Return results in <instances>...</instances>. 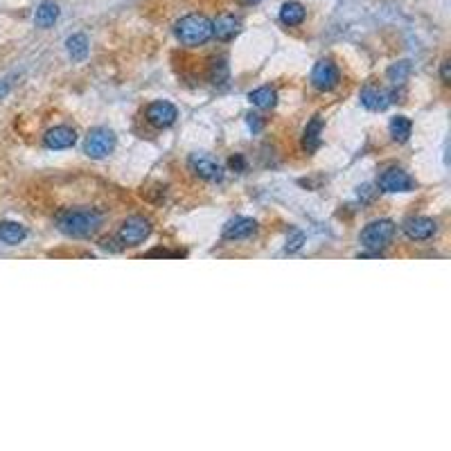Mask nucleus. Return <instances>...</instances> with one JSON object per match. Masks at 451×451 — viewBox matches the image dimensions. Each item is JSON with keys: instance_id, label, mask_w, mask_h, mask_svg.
<instances>
[{"instance_id": "f257e3e1", "label": "nucleus", "mask_w": 451, "mask_h": 451, "mask_svg": "<svg viewBox=\"0 0 451 451\" xmlns=\"http://www.w3.org/2000/svg\"><path fill=\"white\" fill-rule=\"evenodd\" d=\"M174 34L183 46H203L212 39V20H208L203 14H188L174 25Z\"/></svg>"}, {"instance_id": "f03ea898", "label": "nucleus", "mask_w": 451, "mask_h": 451, "mask_svg": "<svg viewBox=\"0 0 451 451\" xmlns=\"http://www.w3.org/2000/svg\"><path fill=\"white\" fill-rule=\"evenodd\" d=\"M102 224V217L93 210H70L57 219V228L68 237H88Z\"/></svg>"}, {"instance_id": "7ed1b4c3", "label": "nucleus", "mask_w": 451, "mask_h": 451, "mask_svg": "<svg viewBox=\"0 0 451 451\" xmlns=\"http://www.w3.org/2000/svg\"><path fill=\"white\" fill-rule=\"evenodd\" d=\"M395 230H398V226H395L390 219H377V222L368 224L364 230H361V246L379 253L393 241Z\"/></svg>"}, {"instance_id": "20e7f679", "label": "nucleus", "mask_w": 451, "mask_h": 451, "mask_svg": "<svg viewBox=\"0 0 451 451\" xmlns=\"http://www.w3.org/2000/svg\"><path fill=\"white\" fill-rule=\"evenodd\" d=\"M151 233V224L145 217H129L127 222L120 226L117 239L122 241L125 246H140Z\"/></svg>"}, {"instance_id": "39448f33", "label": "nucleus", "mask_w": 451, "mask_h": 451, "mask_svg": "<svg viewBox=\"0 0 451 451\" xmlns=\"http://www.w3.org/2000/svg\"><path fill=\"white\" fill-rule=\"evenodd\" d=\"M115 147V136L111 129L100 127V129H93L91 134L86 138V153L91 158H106L108 153L113 151Z\"/></svg>"}, {"instance_id": "423d86ee", "label": "nucleus", "mask_w": 451, "mask_h": 451, "mask_svg": "<svg viewBox=\"0 0 451 451\" xmlns=\"http://www.w3.org/2000/svg\"><path fill=\"white\" fill-rule=\"evenodd\" d=\"M188 167L194 176H199L203 181H210V183H217L224 179V170L222 165H219L212 156H208V153H192L188 158Z\"/></svg>"}, {"instance_id": "0eeeda50", "label": "nucleus", "mask_w": 451, "mask_h": 451, "mask_svg": "<svg viewBox=\"0 0 451 451\" xmlns=\"http://www.w3.org/2000/svg\"><path fill=\"white\" fill-rule=\"evenodd\" d=\"M377 185L383 192H413L415 181L404 170H386L379 174Z\"/></svg>"}, {"instance_id": "6e6552de", "label": "nucleus", "mask_w": 451, "mask_h": 451, "mask_svg": "<svg viewBox=\"0 0 451 451\" xmlns=\"http://www.w3.org/2000/svg\"><path fill=\"white\" fill-rule=\"evenodd\" d=\"M312 84L318 91H332L338 84V68L329 59H321L312 70Z\"/></svg>"}, {"instance_id": "1a4fd4ad", "label": "nucleus", "mask_w": 451, "mask_h": 451, "mask_svg": "<svg viewBox=\"0 0 451 451\" xmlns=\"http://www.w3.org/2000/svg\"><path fill=\"white\" fill-rule=\"evenodd\" d=\"M176 117H179V111H176V106L165 102V100H158L147 106V120L149 125L158 127V129H167L176 122Z\"/></svg>"}, {"instance_id": "9d476101", "label": "nucleus", "mask_w": 451, "mask_h": 451, "mask_svg": "<svg viewBox=\"0 0 451 451\" xmlns=\"http://www.w3.org/2000/svg\"><path fill=\"white\" fill-rule=\"evenodd\" d=\"M438 230V224L433 219L428 217H411L404 222V233L409 239H415V241H424V239H431Z\"/></svg>"}, {"instance_id": "9b49d317", "label": "nucleus", "mask_w": 451, "mask_h": 451, "mask_svg": "<svg viewBox=\"0 0 451 451\" xmlns=\"http://www.w3.org/2000/svg\"><path fill=\"white\" fill-rule=\"evenodd\" d=\"M258 230V222L250 217H233L230 222L224 226V239H246Z\"/></svg>"}, {"instance_id": "f8f14e48", "label": "nucleus", "mask_w": 451, "mask_h": 451, "mask_svg": "<svg viewBox=\"0 0 451 451\" xmlns=\"http://www.w3.org/2000/svg\"><path fill=\"white\" fill-rule=\"evenodd\" d=\"M43 142H46V147L50 149H68L77 142V134L70 127H54L43 136Z\"/></svg>"}, {"instance_id": "ddd939ff", "label": "nucleus", "mask_w": 451, "mask_h": 451, "mask_svg": "<svg viewBox=\"0 0 451 451\" xmlns=\"http://www.w3.org/2000/svg\"><path fill=\"white\" fill-rule=\"evenodd\" d=\"M239 27H241L239 18L230 16V14H222L212 23V37H217L219 41H230L239 34Z\"/></svg>"}, {"instance_id": "4468645a", "label": "nucleus", "mask_w": 451, "mask_h": 451, "mask_svg": "<svg viewBox=\"0 0 451 451\" xmlns=\"http://www.w3.org/2000/svg\"><path fill=\"white\" fill-rule=\"evenodd\" d=\"M321 134H323V120L316 115L303 131V147L307 153H314L321 147Z\"/></svg>"}, {"instance_id": "2eb2a0df", "label": "nucleus", "mask_w": 451, "mask_h": 451, "mask_svg": "<svg viewBox=\"0 0 451 451\" xmlns=\"http://www.w3.org/2000/svg\"><path fill=\"white\" fill-rule=\"evenodd\" d=\"M57 18H59V7L57 3H52V0H43V3L39 5L37 9V14H34V23L43 30H48L52 27L54 23H57Z\"/></svg>"}, {"instance_id": "dca6fc26", "label": "nucleus", "mask_w": 451, "mask_h": 451, "mask_svg": "<svg viewBox=\"0 0 451 451\" xmlns=\"http://www.w3.org/2000/svg\"><path fill=\"white\" fill-rule=\"evenodd\" d=\"M390 102L393 100L388 93L375 91V88H364V93H361V104L370 108V111H383Z\"/></svg>"}, {"instance_id": "f3484780", "label": "nucleus", "mask_w": 451, "mask_h": 451, "mask_svg": "<svg viewBox=\"0 0 451 451\" xmlns=\"http://www.w3.org/2000/svg\"><path fill=\"white\" fill-rule=\"evenodd\" d=\"M27 237V230L16 222H0V241H5L9 246L20 244Z\"/></svg>"}, {"instance_id": "a211bd4d", "label": "nucleus", "mask_w": 451, "mask_h": 451, "mask_svg": "<svg viewBox=\"0 0 451 451\" xmlns=\"http://www.w3.org/2000/svg\"><path fill=\"white\" fill-rule=\"evenodd\" d=\"M307 12H305V7L300 3H284L282 9H280V20L284 25H289V27H296V25H303V20H305Z\"/></svg>"}, {"instance_id": "6ab92c4d", "label": "nucleus", "mask_w": 451, "mask_h": 451, "mask_svg": "<svg viewBox=\"0 0 451 451\" xmlns=\"http://www.w3.org/2000/svg\"><path fill=\"white\" fill-rule=\"evenodd\" d=\"M248 100L253 106H258V108H273L278 102V93L269 86H262V88H255V91L248 95Z\"/></svg>"}, {"instance_id": "aec40b11", "label": "nucleus", "mask_w": 451, "mask_h": 451, "mask_svg": "<svg viewBox=\"0 0 451 451\" xmlns=\"http://www.w3.org/2000/svg\"><path fill=\"white\" fill-rule=\"evenodd\" d=\"M388 129H390V136H393V140H395V142H406V140L411 138L413 125H411V120H409V117H404V115H395V117L390 120Z\"/></svg>"}, {"instance_id": "412c9836", "label": "nucleus", "mask_w": 451, "mask_h": 451, "mask_svg": "<svg viewBox=\"0 0 451 451\" xmlns=\"http://www.w3.org/2000/svg\"><path fill=\"white\" fill-rule=\"evenodd\" d=\"M65 48H68V54L72 61H84L88 54V39L84 34H72L68 41H65Z\"/></svg>"}, {"instance_id": "4be33fe9", "label": "nucleus", "mask_w": 451, "mask_h": 451, "mask_svg": "<svg viewBox=\"0 0 451 451\" xmlns=\"http://www.w3.org/2000/svg\"><path fill=\"white\" fill-rule=\"evenodd\" d=\"M386 75H388L390 84L402 86L406 80H409V75H411V63H409V61H398V63H393Z\"/></svg>"}, {"instance_id": "5701e85b", "label": "nucleus", "mask_w": 451, "mask_h": 451, "mask_svg": "<svg viewBox=\"0 0 451 451\" xmlns=\"http://www.w3.org/2000/svg\"><path fill=\"white\" fill-rule=\"evenodd\" d=\"M210 80H212L215 84H224V82L228 80V65H226L224 59H219V61L212 63V68H210Z\"/></svg>"}, {"instance_id": "b1692460", "label": "nucleus", "mask_w": 451, "mask_h": 451, "mask_svg": "<svg viewBox=\"0 0 451 451\" xmlns=\"http://www.w3.org/2000/svg\"><path fill=\"white\" fill-rule=\"evenodd\" d=\"M303 241H305V235L303 233H296V237L287 244V250H298L303 246Z\"/></svg>"}, {"instance_id": "393cba45", "label": "nucleus", "mask_w": 451, "mask_h": 451, "mask_svg": "<svg viewBox=\"0 0 451 451\" xmlns=\"http://www.w3.org/2000/svg\"><path fill=\"white\" fill-rule=\"evenodd\" d=\"M449 61H443V68H440V77H443V82L445 84H449L451 82V77H449Z\"/></svg>"}, {"instance_id": "a878e982", "label": "nucleus", "mask_w": 451, "mask_h": 451, "mask_svg": "<svg viewBox=\"0 0 451 451\" xmlns=\"http://www.w3.org/2000/svg\"><path fill=\"white\" fill-rule=\"evenodd\" d=\"M7 88H9V82H3V84H0V97H3V95L7 93Z\"/></svg>"}, {"instance_id": "bb28decb", "label": "nucleus", "mask_w": 451, "mask_h": 451, "mask_svg": "<svg viewBox=\"0 0 451 451\" xmlns=\"http://www.w3.org/2000/svg\"><path fill=\"white\" fill-rule=\"evenodd\" d=\"M241 3H246V5H255V3H260V0H241Z\"/></svg>"}]
</instances>
